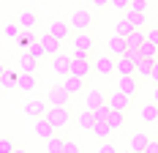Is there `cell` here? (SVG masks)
<instances>
[{
    "label": "cell",
    "instance_id": "32",
    "mask_svg": "<svg viewBox=\"0 0 158 153\" xmlns=\"http://www.w3.org/2000/svg\"><path fill=\"white\" fill-rule=\"evenodd\" d=\"M35 68H38V60H33L30 55H27V58L22 60V66H19V71H22V74H35Z\"/></svg>",
    "mask_w": 158,
    "mask_h": 153
},
{
    "label": "cell",
    "instance_id": "50",
    "mask_svg": "<svg viewBox=\"0 0 158 153\" xmlns=\"http://www.w3.org/2000/svg\"><path fill=\"white\" fill-rule=\"evenodd\" d=\"M156 28H158V19H156Z\"/></svg>",
    "mask_w": 158,
    "mask_h": 153
},
{
    "label": "cell",
    "instance_id": "8",
    "mask_svg": "<svg viewBox=\"0 0 158 153\" xmlns=\"http://www.w3.org/2000/svg\"><path fill=\"white\" fill-rule=\"evenodd\" d=\"M117 90H123L126 96H136L139 93V76L136 74H128V76H120V82H117Z\"/></svg>",
    "mask_w": 158,
    "mask_h": 153
},
{
    "label": "cell",
    "instance_id": "4",
    "mask_svg": "<svg viewBox=\"0 0 158 153\" xmlns=\"http://www.w3.org/2000/svg\"><path fill=\"white\" fill-rule=\"evenodd\" d=\"M90 55H82V52H74V58H71V74L77 76H87L93 71V63L87 60Z\"/></svg>",
    "mask_w": 158,
    "mask_h": 153
},
{
    "label": "cell",
    "instance_id": "45",
    "mask_svg": "<svg viewBox=\"0 0 158 153\" xmlns=\"http://www.w3.org/2000/svg\"><path fill=\"white\" fill-rule=\"evenodd\" d=\"M153 101H156V104H158V85H156V88H153Z\"/></svg>",
    "mask_w": 158,
    "mask_h": 153
},
{
    "label": "cell",
    "instance_id": "5",
    "mask_svg": "<svg viewBox=\"0 0 158 153\" xmlns=\"http://www.w3.org/2000/svg\"><path fill=\"white\" fill-rule=\"evenodd\" d=\"M93 68H95V71H98L101 76H112L114 71H117V58L106 52V55H101V58L93 63Z\"/></svg>",
    "mask_w": 158,
    "mask_h": 153
},
{
    "label": "cell",
    "instance_id": "44",
    "mask_svg": "<svg viewBox=\"0 0 158 153\" xmlns=\"http://www.w3.org/2000/svg\"><path fill=\"white\" fill-rule=\"evenodd\" d=\"M93 3V8H104V6H109V0H90Z\"/></svg>",
    "mask_w": 158,
    "mask_h": 153
},
{
    "label": "cell",
    "instance_id": "38",
    "mask_svg": "<svg viewBox=\"0 0 158 153\" xmlns=\"http://www.w3.org/2000/svg\"><path fill=\"white\" fill-rule=\"evenodd\" d=\"M95 120H106L109 118V104H104V107H95Z\"/></svg>",
    "mask_w": 158,
    "mask_h": 153
},
{
    "label": "cell",
    "instance_id": "12",
    "mask_svg": "<svg viewBox=\"0 0 158 153\" xmlns=\"http://www.w3.org/2000/svg\"><path fill=\"white\" fill-rule=\"evenodd\" d=\"M63 85H65V90L71 93V96H79V93L85 90V76L68 74V76H63Z\"/></svg>",
    "mask_w": 158,
    "mask_h": 153
},
{
    "label": "cell",
    "instance_id": "39",
    "mask_svg": "<svg viewBox=\"0 0 158 153\" xmlns=\"http://www.w3.org/2000/svg\"><path fill=\"white\" fill-rule=\"evenodd\" d=\"M109 6L114 11H128V6H131V0H109Z\"/></svg>",
    "mask_w": 158,
    "mask_h": 153
},
{
    "label": "cell",
    "instance_id": "30",
    "mask_svg": "<svg viewBox=\"0 0 158 153\" xmlns=\"http://www.w3.org/2000/svg\"><path fill=\"white\" fill-rule=\"evenodd\" d=\"M63 145H65V139L55 134V137L47 139V153H63Z\"/></svg>",
    "mask_w": 158,
    "mask_h": 153
},
{
    "label": "cell",
    "instance_id": "47",
    "mask_svg": "<svg viewBox=\"0 0 158 153\" xmlns=\"http://www.w3.org/2000/svg\"><path fill=\"white\" fill-rule=\"evenodd\" d=\"M14 153H27V151H25V148H19V145H16V151Z\"/></svg>",
    "mask_w": 158,
    "mask_h": 153
},
{
    "label": "cell",
    "instance_id": "14",
    "mask_svg": "<svg viewBox=\"0 0 158 153\" xmlns=\"http://www.w3.org/2000/svg\"><path fill=\"white\" fill-rule=\"evenodd\" d=\"M41 44H44V49H47V58H55V55H60V38H55L52 33H44L41 36Z\"/></svg>",
    "mask_w": 158,
    "mask_h": 153
},
{
    "label": "cell",
    "instance_id": "7",
    "mask_svg": "<svg viewBox=\"0 0 158 153\" xmlns=\"http://www.w3.org/2000/svg\"><path fill=\"white\" fill-rule=\"evenodd\" d=\"M106 104H109V109H123V112H126V109L131 107V96H126L123 90L114 88V90L106 96Z\"/></svg>",
    "mask_w": 158,
    "mask_h": 153
},
{
    "label": "cell",
    "instance_id": "19",
    "mask_svg": "<svg viewBox=\"0 0 158 153\" xmlns=\"http://www.w3.org/2000/svg\"><path fill=\"white\" fill-rule=\"evenodd\" d=\"M47 109H49V101H41V98H33L30 104L25 107V112H27L30 118H41V115H47Z\"/></svg>",
    "mask_w": 158,
    "mask_h": 153
},
{
    "label": "cell",
    "instance_id": "34",
    "mask_svg": "<svg viewBox=\"0 0 158 153\" xmlns=\"http://www.w3.org/2000/svg\"><path fill=\"white\" fill-rule=\"evenodd\" d=\"M126 14H128V19L136 25V30H142V28H144V14H139V11H126Z\"/></svg>",
    "mask_w": 158,
    "mask_h": 153
},
{
    "label": "cell",
    "instance_id": "3",
    "mask_svg": "<svg viewBox=\"0 0 158 153\" xmlns=\"http://www.w3.org/2000/svg\"><path fill=\"white\" fill-rule=\"evenodd\" d=\"M93 44H95V38H93L87 30L77 33V36L71 38V46H74V52H82V55H90V52H93Z\"/></svg>",
    "mask_w": 158,
    "mask_h": 153
},
{
    "label": "cell",
    "instance_id": "24",
    "mask_svg": "<svg viewBox=\"0 0 158 153\" xmlns=\"http://www.w3.org/2000/svg\"><path fill=\"white\" fill-rule=\"evenodd\" d=\"M106 120H109V126L117 131V129L126 126V112H123V109H109V118H106Z\"/></svg>",
    "mask_w": 158,
    "mask_h": 153
},
{
    "label": "cell",
    "instance_id": "42",
    "mask_svg": "<svg viewBox=\"0 0 158 153\" xmlns=\"http://www.w3.org/2000/svg\"><path fill=\"white\" fill-rule=\"evenodd\" d=\"M142 153H158V139H150V142H147V148H144Z\"/></svg>",
    "mask_w": 158,
    "mask_h": 153
},
{
    "label": "cell",
    "instance_id": "6",
    "mask_svg": "<svg viewBox=\"0 0 158 153\" xmlns=\"http://www.w3.org/2000/svg\"><path fill=\"white\" fill-rule=\"evenodd\" d=\"M33 131H35V137H38V139H44V142H47L49 137H55V134H57V129H55V126L49 123V118H47V115L35 118V126H33Z\"/></svg>",
    "mask_w": 158,
    "mask_h": 153
},
{
    "label": "cell",
    "instance_id": "49",
    "mask_svg": "<svg viewBox=\"0 0 158 153\" xmlns=\"http://www.w3.org/2000/svg\"><path fill=\"white\" fill-rule=\"evenodd\" d=\"M153 126H156V129H158V118H156V123H153Z\"/></svg>",
    "mask_w": 158,
    "mask_h": 153
},
{
    "label": "cell",
    "instance_id": "33",
    "mask_svg": "<svg viewBox=\"0 0 158 153\" xmlns=\"http://www.w3.org/2000/svg\"><path fill=\"white\" fill-rule=\"evenodd\" d=\"M16 151V142L11 137H0V153H14Z\"/></svg>",
    "mask_w": 158,
    "mask_h": 153
},
{
    "label": "cell",
    "instance_id": "40",
    "mask_svg": "<svg viewBox=\"0 0 158 153\" xmlns=\"http://www.w3.org/2000/svg\"><path fill=\"white\" fill-rule=\"evenodd\" d=\"M98 153H117V148H114L112 142H106V139H104V145L98 148Z\"/></svg>",
    "mask_w": 158,
    "mask_h": 153
},
{
    "label": "cell",
    "instance_id": "48",
    "mask_svg": "<svg viewBox=\"0 0 158 153\" xmlns=\"http://www.w3.org/2000/svg\"><path fill=\"white\" fill-rule=\"evenodd\" d=\"M117 153H134V151H131V148H128V151H117Z\"/></svg>",
    "mask_w": 158,
    "mask_h": 153
},
{
    "label": "cell",
    "instance_id": "23",
    "mask_svg": "<svg viewBox=\"0 0 158 153\" xmlns=\"http://www.w3.org/2000/svg\"><path fill=\"white\" fill-rule=\"evenodd\" d=\"M93 126H95V112L85 107V112L79 115V129H85V131H93Z\"/></svg>",
    "mask_w": 158,
    "mask_h": 153
},
{
    "label": "cell",
    "instance_id": "37",
    "mask_svg": "<svg viewBox=\"0 0 158 153\" xmlns=\"http://www.w3.org/2000/svg\"><path fill=\"white\" fill-rule=\"evenodd\" d=\"M63 153H82V148H79V142H74V139H65Z\"/></svg>",
    "mask_w": 158,
    "mask_h": 153
},
{
    "label": "cell",
    "instance_id": "29",
    "mask_svg": "<svg viewBox=\"0 0 158 153\" xmlns=\"http://www.w3.org/2000/svg\"><path fill=\"white\" fill-rule=\"evenodd\" d=\"M153 63L156 60H150V58H139V60H136V76H150Z\"/></svg>",
    "mask_w": 158,
    "mask_h": 153
},
{
    "label": "cell",
    "instance_id": "25",
    "mask_svg": "<svg viewBox=\"0 0 158 153\" xmlns=\"http://www.w3.org/2000/svg\"><path fill=\"white\" fill-rule=\"evenodd\" d=\"M27 55H30L33 60H41V58H47V49L41 44V38H35L33 44H27Z\"/></svg>",
    "mask_w": 158,
    "mask_h": 153
},
{
    "label": "cell",
    "instance_id": "31",
    "mask_svg": "<svg viewBox=\"0 0 158 153\" xmlns=\"http://www.w3.org/2000/svg\"><path fill=\"white\" fill-rule=\"evenodd\" d=\"M0 88H3V90H14L16 88V74H8V71H6V74L0 76Z\"/></svg>",
    "mask_w": 158,
    "mask_h": 153
},
{
    "label": "cell",
    "instance_id": "27",
    "mask_svg": "<svg viewBox=\"0 0 158 153\" xmlns=\"http://www.w3.org/2000/svg\"><path fill=\"white\" fill-rule=\"evenodd\" d=\"M156 118H158V104H156V101L144 104V107H142V120L144 123H156Z\"/></svg>",
    "mask_w": 158,
    "mask_h": 153
},
{
    "label": "cell",
    "instance_id": "9",
    "mask_svg": "<svg viewBox=\"0 0 158 153\" xmlns=\"http://www.w3.org/2000/svg\"><path fill=\"white\" fill-rule=\"evenodd\" d=\"M47 33H52L55 38L65 41V38H71V25H68L65 19H52V22H49V30H47Z\"/></svg>",
    "mask_w": 158,
    "mask_h": 153
},
{
    "label": "cell",
    "instance_id": "36",
    "mask_svg": "<svg viewBox=\"0 0 158 153\" xmlns=\"http://www.w3.org/2000/svg\"><path fill=\"white\" fill-rule=\"evenodd\" d=\"M128 11H139V14H144V11H147V0H131Z\"/></svg>",
    "mask_w": 158,
    "mask_h": 153
},
{
    "label": "cell",
    "instance_id": "41",
    "mask_svg": "<svg viewBox=\"0 0 158 153\" xmlns=\"http://www.w3.org/2000/svg\"><path fill=\"white\" fill-rule=\"evenodd\" d=\"M144 36H147V41L158 44V28H153V30H144Z\"/></svg>",
    "mask_w": 158,
    "mask_h": 153
},
{
    "label": "cell",
    "instance_id": "20",
    "mask_svg": "<svg viewBox=\"0 0 158 153\" xmlns=\"http://www.w3.org/2000/svg\"><path fill=\"white\" fill-rule=\"evenodd\" d=\"M35 85H38V82H35V74H22V71L16 74V88H19V90L30 93V90H35Z\"/></svg>",
    "mask_w": 158,
    "mask_h": 153
},
{
    "label": "cell",
    "instance_id": "11",
    "mask_svg": "<svg viewBox=\"0 0 158 153\" xmlns=\"http://www.w3.org/2000/svg\"><path fill=\"white\" fill-rule=\"evenodd\" d=\"M16 22L22 25V30H35V25H38V14H35L33 8H22L19 16H16Z\"/></svg>",
    "mask_w": 158,
    "mask_h": 153
},
{
    "label": "cell",
    "instance_id": "26",
    "mask_svg": "<svg viewBox=\"0 0 158 153\" xmlns=\"http://www.w3.org/2000/svg\"><path fill=\"white\" fill-rule=\"evenodd\" d=\"M3 36H6V38H11V41H14V38H19V36H22V25H19V22H6V25H3Z\"/></svg>",
    "mask_w": 158,
    "mask_h": 153
},
{
    "label": "cell",
    "instance_id": "46",
    "mask_svg": "<svg viewBox=\"0 0 158 153\" xmlns=\"http://www.w3.org/2000/svg\"><path fill=\"white\" fill-rule=\"evenodd\" d=\"M6 74V63H0V76Z\"/></svg>",
    "mask_w": 158,
    "mask_h": 153
},
{
    "label": "cell",
    "instance_id": "35",
    "mask_svg": "<svg viewBox=\"0 0 158 153\" xmlns=\"http://www.w3.org/2000/svg\"><path fill=\"white\" fill-rule=\"evenodd\" d=\"M35 38H38V36H35L33 30H22V36H19V44H22V46H27V44H33Z\"/></svg>",
    "mask_w": 158,
    "mask_h": 153
},
{
    "label": "cell",
    "instance_id": "2",
    "mask_svg": "<svg viewBox=\"0 0 158 153\" xmlns=\"http://www.w3.org/2000/svg\"><path fill=\"white\" fill-rule=\"evenodd\" d=\"M68 25H71V30H74V33L90 30V25H93V14H90L87 8H77V11H71V16H68Z\"/></svg>",
    "mask_w": 158,
    "mask_h": 153
},
{
    "label": "cell",
    "instance_id": "17",
    "mask_svg": "<svg viewBox=\"0 0 158 153\" xmlns=\"http://www.w3.org/2000/svg\"><path fill=\"white\" fill-rule=\"evenodd\" d=\"M147 142H150V137H147L144 131H136V134H131V139H128V148L134 153H142L144 148H147Z\"/></svg>",
    "mask_w": 158,
    "mask_h": 153
},
{
    "label": "cell",
    "instance_id": "28",
    "mask_svg": "<svg viewBox=\"0 0 158 153\" xmlns=\"http://www.w3.org/2000/svg\"><path fill=\"white\" fill-rule=\"evenodd\" d=\"M139 52H142V58H150V60H158V44H153V41H147V38H144V44L139 46Z\"/></svg>",
    "mask_w": 158,
    "mask_h": 153
},
{
    "label": "cell",
    "instance_id": "15",
    "mask_svg": "<svg viewBox=\"0 0 158 153\" xmlns=\"http://www.w3.org/2000/svg\"><path fill=\"white\" fill-rule=\"evenodd\" d=\"M104 104H106V96L98 90V88H93V90H87V93H85V107H87V109L104 107Z\"/></svg>",
    "mask_w": 158,
    "mask_h": 153
},
{
    "label": "cell",
    "instance_id": "21",
    "mask_svg": "<svg viewBox=\"0 0 158 153\" xmlns=\"http://www.w3.org/2000/svg\"><path fill=\"white\" fill-rule=\"evenodd\" d=\"M112 131H114V129L109 126V120H95V126H93V134L98 139H109Z\"/></svg>",
    "mask_w": 158,
    "mask_h": 153
},
{
    "label": "cell",
    "instance_id": "43",
    "mask_svg": "<svg viewBox=\"0 0 158 153\" xmlns=\"http://www.w3.org/2000/svg\"><path fill=\"white\" fill-rule=\"evenodd\" d=\"M150 79H153V82L158 85V60L153 63V71H150Z\"/></svg>",
    "mask_w": 158,
    "mask_h": 153
},
{
    "label": "cell",
    "instance_id": "16",
    "mask_svg": "<svg viewBox=\"0 0 158 153\" xmlns=\"http://www.w3.org/2000/svg\"><path fill=\"white\" fill-rule=\"evenodd\" d=\"M52 68H55V74L68 76V74H71V58H68V55H55V63H52Z\"/></svg>",
    "mask_w": 158,
    "mask_h": 153
},
{
    "label": "cell",
    "instance_id": "10",
    "mask_svg": "<svg viewBox=\"0 0 158 153\" xmlns=\"http://www.w3.org/2000/svg\"><path fill=\"white\" fill-rule=\"evenodd\" d=\"M106 52L114 55V58H120V55H126V52H128V41L120 36V33H114L109 41H106Z\"/></svg>",
    "mask_w": 158,
    "mask_h": 153
},
{
    "label": "cell",
    "instance_id": "22",
    "mask_svg": "<svg viewBox=\"0 0 158 153\" xmlns=\"http://www.w3.org/2000/svg\"><path fill=\"white\" fill-rule=\"evenodd\" d=\"M134 30H136V25H134V22L128 19V14L123 16V19H117V28H114V33H120L123 38H128V36H131Z\"/></svg>",
    "mask_w": 158,
    "mask_h": 153
},
{
    "label": "cell",
    "instance_id": "18",
    "mask_svg": "<svg viewBox=\"0 0 158 153\" xmlns=\"http://www.w3.org/2000/svg\"><path fill=\"white\" fill-rule=\"evenodd\" d=\"M117 74L120 76L136 74V60H131L128 55H120V58H117Z\"/></svg>",
    "mask_w": 158,
    "mask_h": 153
},
{
    "label": "cell",
    "instance_id": "13",
    "mask_svg": "<svg viewBox=\"0 0 158 153\" xmlns=\"http://www.w3.org/2000/svg\"><path fill=\"white\" fill-rule=\"evenodd\" d=\"M71 93L65 90V85H52L49 88V104H68Z\"/></svg>",
    "mask_w": 158,
    "mask_h": 153
},
{
    "label": "cell",
    "instance_id": "1",
    "mask_svg": "<svg viewBox=\"0 0 158 153\" xmlns=\"http://www.w3.org/2000/svg\"><path fill=\"white\" fill-rule=\"evenodd\" d=\"M47 118H49V123H52L55 129H63V126H68V120H71L68 104H49Z\"/></svg>",
    "mask_w": 158,
    "mask_h": 153
}]
</instances>
